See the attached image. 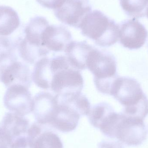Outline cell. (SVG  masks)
Listing matches in <instances>:
<instances>
[{"mask_svg": "<svg viewBox=\"0 0 148 148\" xmlns=\"http://www.w3.org/2000/svg\"><path fill=\"white\" fill-rule=\"evenodd\" d=\"M58 106L56 95L42 91L33 98V113L37 123L48 126Z\"/></svg>", "mask_w": 148, "mask_h": 148, "instance_id": "obj_11", "label": "cell"}, {"mask_svg": "<svg viewBox=\"0 0 148 148\" xmlns=\"http://www.w3.org/2000/svg\"><path fill=\"white\" fill-rule=\"evenodd\" d=\"M120 5L125 14L137 19L146 16L148 0H119Z\"/></svg>", "mask_w": 148, "mask_h": 148, "instance_id": "obj_21", "label": "cell"}, {"mask_svg": "<svg viewBox=\"0 0 148 148\" xmlns=\"http://www.w3.org/2000/svg\"><path fill=\"white\" fill-rule=\"evenodd\" d=\"M7 109L24 116L33 112V99L28 88L16 85L8 88L3 97Z\"/></svg>", "mask_w": 148, "mask_h": 148, "instance_id": "obj_8", "label": "cell"}, {"mask_svg": "<svg viewBox=\"0 0 148 148\" xmlns=\"http://www.w3.org/2000/svg\"><path fill=\"white\" fill-rule=\"evenodd\" d=\"M0 148H13L9 137L0 127Z\"/></svg>", "mask_w": 148, "mask_h": 148, "instance_id": "obj_24", "label": "cell"}, {"mask_svg": "<svg viewBox=\"0 0 148 148\" xmlns=\"http://www.w3.org/2000/svg\"><path fill=\"white\" fill-rule=\"evenodd\" d=\"M87 69L94 75L97 89L104 95H110L114 82L119 77L115 57L110 52L94 47L87 61Z\"/></svg>", "mask_w": 148, "mask_h": 148, "instance_id": "obj_5", "label": "cell"}, {"mask_svg": "<svg viewBox=\"0 0 148 148\" xmlns=\"http://www.w3.org/2000/svg\"><path fill=\"white\" fill-rule=\"evenodd\" d=\"M14 50L3 49L0 52V77L9 65L17 60L18 58L14 52Z\"/></svg>", "mask_w": 148, "mask_h": 148, "instance_id": "obj_22", "label": "cell"}, {"mask_svg": "<svg viewBox=\"0 0 148 148\" xmlns=\"http://www.w3.org/2000/svg\"></svg>", "mask_w": 148, "mask_h": 148, "instance_id": "obj_28", "label": "cell"}, {"mask_svg": "<svg viewBox=\"0 0 148 148\" xmlns=\"http://www.w3.org/2000/svg\"><path fill=\"white\" fill-rule=\"evenodd\" d=\"M73 41L71 32L62 25H49L44 31L42 45L49 51L64 52Z\"/></svg>", "mask_w": 148, "mask_h": 148, "instance_id": "obj_13", "label": "cell"}, {"mask_svg": "<svg viewBox=\"0 0 148 148\" xmlns=\"http://www.w3.org/2000/svg\"><path fill=\"white\" fill-rule=\"evenodd\" d=\"M17 12L11 7L0 6V36L8 37L20 27Z\"/></svg>", "mask_w": 148, "mask_h": 148, "instance_id": "obj_17", "label": "cell"}, {"mask_svg": "<svg viewBox=\"0 0 148 148\" xmlns=\"http://www.w3.org/2000/svg\"><path fill=\"white\" fill-rule=\"evenodd\" d=\"M29 121L23 116L11 112L5 114L1 127L4 130L12 143V147L28 140Z\"/></svg>", "mask_w": 148, "mask_h": 148, "instance_id": "obj_10", "label": "cell"}, {"mask_svg": "<svg viewBox=\"0 0 148 148\" xmlns=\"http://www.w3.org/2000/svg\"><path fill=\"white\" fill-rule=\"evenodd\" d=\"M91 11V6L87 0H65L55 10L54 14L62 23L80 29L84 18Z\"/></svg>", "mask_w": 148, "mask_h": 148, "instance_id": "obj_7", "label": "cell"}, {"mask_svg": "<svg viewBox=\"0 0 148 148\" xmlns=\"http://www.w3.org/2000/svg\"><path fill=\"white\" fill-rule=\"evenodd\" d=\"M80 29L84 36L91 39L99 47H110L119 39L120 26L100 10H95L88 14Z\"/></svg>", "mask_w": 148, "mask_h": 148, "instance_id": "obj_4", "label": "cell"}, {"mask_svg": "<svg viewBox=\"0 0 148 148\" xmlns=\"http://www.w3.org/2000/svg\"><path fill=\"white\" fill-rule=\"evenodd\" d=\"M28 138L30 148H64L57 134L36 122L29 127Z\"/></svg>", "mask_w": 148, "mask_h": 148, "instance_id": "obj_12", "label": "cell"}, {"mask_svg": "<svg viewBox=\"0 0 148 148\" xmlns=\"http://www.w3.org/2000/svg\"><path fill=\"white\" fill-rule=\"evenodd\" d=\"M56 95L58 101L70 105L80 114L81 116H88L89 113L91 108L90 103L86 96L82 92L63 96Z\"/></svg>", "mask_w": 148, "mask_h": 148, "instance_id": "obj_20", "label": "cell"}, {"mask_svg": "<svg viewBox=\"0 0 148 148\" xmlns=\"http://www.w3.org/2000/svg\"><path fill=\"white\" fill-rule=\"evenodd\" d=\"M32 75L26 63L15 61L7 67L0 77V81L8 88L19 85L29 88L32 84Z\"/></svg>", "mask_w": 148, "mask_h": 148, "instance_id": "obj_15", "label": "cell"}, {"mask_svg": "<svg viewBox=\"0 0 148 148\" xmlns=\"http://www.w3.org/2000/svg\"><path fill=\"white\" fill-rule=\"evenodd\" d=\"M49 25L47 20L42 16L31 18L24 28V38L19 40L20 48L31 56H47L50 51L42 46V37L45 29Z\"/></svg>", "mask_w": 148, "mask_h": 148, "instance_id": "obj_6", "label": "cell"}, {"mask_svg": "<svg viewBox=\"0 0 148 148\" xmlns=\"http://www.w3.org/2000/svg\"><path fill=\"white\" fill-rule=\"evenodd\" d=\"M32 76L37 87L43 89H50L52 77L50 58L46 56L39 60L35 64Z\"/></svg>", "mask_w": 148, "mask_h": 148, "instance_id": "obj_18", "label": "cell"}, {"mask_svg": "<svg viewBox=\"0 0 148 148\" xmlns=\"http://www.w3.org/2000/svg\"><path fill=\"white\" fill-rule=\"evenodd\" d=\"M114 111L109 103L103 102L93 106L87 116L90 124L94 127L100 129L110 115Z\"/></svg>", "mask_w": 148, "mask_h": 148, "instance_id": "obj_19", "label": "cell"}, {"mask_svg": "<svg viewBox=\"0 0 148 148\" xmlns=\"http://www.w3.org/2000/svg\"><path fill=\"white\" fill-rule=\"evenodd\" d=\"M146 16H147V17L148 18V5L147 7V10H146Z\"/></svg>", "mask_w": 148, "mask_h": 148, "instance_id": "obj_26", "label": "cell"}, {"mask_svg": "<svg viewBox=\"0 0 148 148\" xmlns=\"http://www.w3.org/2000/svg\"><path fill=\"white\" fill-rule=\"evenodd\" d=\"M2 47L1 46V43H0V52H1V51L2 49H1V48Z\"/></svg>", "mask_w": 148, "mask_h": 148, "instance_id": "obj_27", "label": "cell"}, {"mask_svg": "<svg viewBox=\"0 0 148 148\" xmlns=\"http://www.w3.org/2000/svg\"><path fill=\"white\" fill-rule=\"evenodd\" d=\"M143 121L115 112L100 131L108 138L136 147L141 145L147 139V132Z\"/></svg>", "mask_w": 148, "mask_h": 148, "instance_id": "obj_2", "label": "cell"}, {"mask_svg": "<svg viewBox=\"0 0 148 148\" xmlns=\"http://www.w3.org/2000/svg\"><path fill=\"white\" fill-rule=\"evenodd\" d=\"M97 148H124L121 143L119 141H102L99 143Z\"/></svg>", "mask_w": 148, "mask_h": 148, "instance_id": "obj_25", "label": "cell"}, {"mask_svg": "<svg viewBox=\"0 0 148 148\" xmlns=\"http://www.w3.org/2000/svg\"><path fill=\"white\" fill-rule=\"evenodd\" d=\"M36 1L44 8L56 9L61 6L65 0H36Z\"/></svg>", "mask_w": 148, "mask_h": 148, "instance_id": "obj_23", "label": "cell"}, {"mask_svg": "<svg viewBox=\"0 0 148 148\" xmlns=\"http://www.w3.org/2000/svg\"><path fill=\"white\" fill-rule=\"evenodd\" d=\"M58 103L49 127L62 133L73 131L78 125L81 115L69 104L59 101Z\"/></svg>", "mask_w": 148, "mask_h": 148, "instance_id": "obj_14", "label": "cell"}, {"mask_svg": "<svg viewBox=\"0 0 148 148\" xmlns=\"http://www.w3.org/2000/svg\"><path fill=\"white\" fill-rule=\"evenodd\" d=\"M148 35L145 27L136 19L125 20L120 26V43L129 49L140 48L146 42Z\"/></svg>", "mask_w": 148, "mask_h": 148, "instance_id": "obj_9", "label": "cell"}, {"mask_svg": "<svg viewBox=\"0 0 148 148\" xmlns=\"http://www.w3.org/2000/svg\"><path fill=\"white\" fill-rule=\"evenodd\" d=\"M52 77L50 89L56 95L66 96L81 93L84 81L79 70L71 66L66 56L50 58Z\"/></svg>", "mask_w": 148, "mask_h": 148, "instance_id": "obj_3", "label": "cell"}, {"mask_svg": "<svg viewBox=\"0 0 148 148\" xmlns=\"http://www.w3.org/2000/svg\"><path fill=\"white\" fill-rule=\"evenodd\" d=\"M110 95L123 106L125 114L143 120L148 115L147 97L134 78L118 77L113 84Z\"/></svg>", "mask_w": 148, "mask_h": 148, "instance_id": "obj_1", "label": "cell"}, {"mask_svg": "<svg viewBox=\"0 0 148 148\" xmlns=\"http://www.w3.org/2000/svg\"><path fill=\"white\" fill-rule=\"evenodd\" d=\"M94 47L86 41L73 40L68 45L64 52L70 66L81 71L87 69V59Z\"/></svg>", "mask_w": 148, "mask_h": 148, "instance_id": "obj_16", "label": "cell"}]
</instances>
